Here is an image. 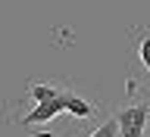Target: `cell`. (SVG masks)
Wrapping results in <instances>:
<instances>
[{
    "mask_svg": "<svg viewBox=\"0 0 150 137\" xmlns=\"http://www.w3.org/2000/svg\"><path fill=\"white\" fill-rule=\"evenodd\" d=\"M138 59H141V65L150 72V34L141 37V44H138Z\"/></svg>",
    "mask_w": 150,
    "mask_h": 137,
    "instance_id": "5b68a950",
    "label": "cell"
},
{
    "mask_svg": "<svg viewBox=\"0 0 150 137\" xmlns=\"http://www.w3.org/2000/svg\"><path fill=\"white\" fill-rule=\"evenodd\" d=\"M66 112H72V115H78V119H91V115H94V103H88L84 97H75V93H69Z\"/></svg>",
    "mask_w": 150,
    "mask_h": 137,
    "instance_id": "277c9868",
    "label": "cell"
},
{
    "mask_svg": "<svg viewBox=\"0 0 150 137\" xmlns=\"http://www.w3.org/2000/svg\"><path fill=\"white\" fill-rule=\"evenodd\" d=\"M66 103H69V91H63L56 100H50V103H38L35 109L22 119V125L31 128V125H47V122H53L59 112H66Z\"/></svg>",
    "mask_w": 150,
    "mask_h": 137,
    "instance_id": "7a4b0ae2",
    "label": "cell"
},
{
    "mask_svg": "<svg viewBox=\"0 0 150 137\" xmlns=\"http://www.w3.org/2000/svg\"><path fill=\"white\" fill-rule=\"evenodd\" d=\"M116 134H119V125H116V119H110V122H103L91 137H116Z\"/></svg>",
    "mask_w": 150,
    "mask_h": 137,
    "instance_id": "8992f818",
    "label": "cell"
},
{
    "mask_svg": "<svg viewBox=\"0 0 150 137\" xmlns=\"http://www.w3.org/2000/svg\"><path fill=\"white\" fill-rule=\"evenodd\" d=\"M28 93H31V100H35V106H38V103L56 100V97L63 93V87H56V84H31V87H28Z\"/></svg>",
    "mask_w": 150,
    "mask_h": 137,
    "instance_id": "3957f363",
    "label": "cell"
},
{
    "mask_svg": "<svg viewBox=\"0 0 150 137\" xmlns=\"http://www.w3.org/2000/svg\"><path fill=\"white\" fill-rule=\"evenodd\" d=\"M150 122V106L147 103H138V106H125V109L116 115V125H119V137H144Z\"/></svg>",
    "mask_w": 150,
    "mask_h": 137,
    "instance_id": "6da1fadb",
    "label": "cell"
}]
</instances>
